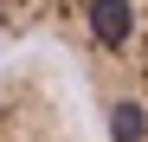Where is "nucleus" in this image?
<instances>
[{
    "instance_id": "f257e3e1",
    "label": "nucleus",
    "mask_w": 148,
    "mask_h": 142,
    "mask_svg": "<svg viewBox=\"0 0 148 142\" xmlns=\"http://www.w3.org/2000/svg\"><path fill=\"white\" fill-rule=\"evenodd\" d=\"M0 39H52L77 65L103 142H148V0H0Z\"/></svg>"
},
{
    "instance_id": "f03ea898",
    "label": "nucleus",
    "mask_w": 148,
    "mask_h": 142,
    "mask_svg": "<svg viewBox=\"0 0 148 142\" xmlns=\"http://www.w3.org/2000/svg\"><path fill=\"white\" fill-rule=\"evenodd\" d=\"M0 142H90L64 97V78L45 58L0 65Z\"/></svg>"
}]
</instances>
